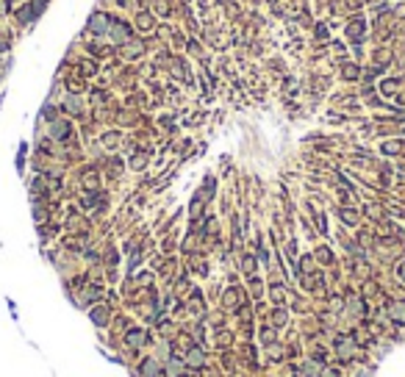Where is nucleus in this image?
Returning <instances> with one entry per match:
<instances>
[{
	"instance_id": "obj_6",
	"label": "nucleus",
	"mask_w": 405,
	"mask_h": 377,
	"mask_svg": "<svg viewBox=\"0 0 405 377\" xmlns=\"http://www.w3.org/2000/svg\"><path fill=\"white\" fill-rule=\"evenodd\" d=\"M183 369H186L183 358H178V355H169L167 363H164V377H181Z\"/></svg>"
},
{
	"instance_id": "obj_15",
	"label": "nucleus",
	"mask_w": 405,
	"mask_h": 377,
	"mask_svg": "<svg viewBox=\"0 0 405 377\" xmlns=\"http://www.w3.org/2000/svg\"><path fill=\"white\" fill-rule=\"evenodd\" d=\"M222 300H225V303H228V305L233 308V305H236V300H239V294H236V289H230V291H228V294H225V297H222Z\"/></svg>"
},
{
	"instance_id": "obj_19",
	"label": "nucleus",
	"mask_w": 405,
	"mask_h": 377,
	"mask_svg": "<svg viewBox=\"0 0 405 377\" xmlns=\"http://www.w3.org/2000/svg\"><path fill=\"white\" fill-rule=\"evenodd\" d=\"M397 277H400L402 283H405V264H400V269H397Z\"/></svg>"
},
{
	"instance_id": "obj_8",
	"label": "nucleus",
	"mask_w": 405,
	"mask_h": 377,
	"mask_svg": "<svg viewBox=\"0 0 405 377\" xmlns=\"http://www.w3.org/2000/svg\"><path fill=\"white\" fill-rule=\"evenodd\" d=\"M389 316H391V322H397V325H405V303H391Z\"/></svg>"
},
{
	"instance_id": "obj_10",
	"label": "nucleus",
	"mask_w": 405,
	"mask_h": 377,
	"mask_svg": "<svg viewBox=\"0 0 405 377\" xmlns=\"http://www.w3.org/2000/svg\"><path fill=\"white\" fill-rule=\"evenodd\" d=\"M50 133H53V139H67L70 136V122H53Z\"/></svg>"
},
{
	"instance_id": "obj_18",
	"label": "nucleus",
	"mask_w": 405,
	"mask_h": 377,
	"mask_svg": "<svg viewBox=\"0 0 405 377\" xmlns=\"http://www.w3.org/2000/svg\"><path fill=\"white\" fill-rule=\"evenodd\" d=\"M383 153L394 155V153H397V145H394V142H389V145H383Z\"/></svg>"
},
{
	"instance_id": "obj_11",
	"label": "nucleus",
	"mask_w": 405,
	"mask_h": 377,
	"mask_svg": "<svg viewBox=\"0 0 405 377\" xmlns=\"http://www.w3.org/2000/svg\"><path fill=\"white\" fill-rule=\"evenodd\" d=\"M92 319H94V325H98V327H106L108 311H106V308H94V311H92Z\"/></svg>"
},
{
	"instance_id": "obj_12",
	"label": "nucleus",
	"mask_w": 405,
	"mask_h": 377,
	"mask_svg": "<svg viewBox=\"0 0 405 377\" xmlns=\"http://www.w3.org/2000/svg\"><path fill=\"white\" fill-rule=\"evenodd\" d=\"M350 313H353V316H363V313H367V305H363V300H350Z\"/></svg>"
},
{
	"instance_id": "obj_7",
	"label": "nucleus",
	"mask_w": 405,
	"mask_h": 377,
	"mask_svg": "<svg viewBox=\"0 0 405 377\" xmlns=\"http://www.w3.org/2000/svg\"><path fill=\"white\" fill-rule=\"evenodd\" d=\"M108 33H111V39H114L117 45H122V42H125V39L130 36V28H128L125 23H111V28H108Z\"/></svg>"
},
{
	"instance_id": "obj_2",
	"label": "nucleus",
	"mask_w": 405,
	"mask_h": 377,
	"mask_svg": "<svg viewBox=\"0 0 405 377\" xmlns=\"http://www.w3.org/2000/svg\"><path fill=\"white\" fill-rule=\"evenodd\" d=\"M161 372H164V366H161V361L159 358H142V363H139V374L142 377H161Z\"/></svg>"
},
{
	"instance_id": "obj_5",
	"label": "nucleus",
	"mask_w": 405,
	"mask_h": 377,
	"mask_svg": "<svg viewBox=\"0 0 405 377\" xmlns=\"http://www.w3.org/2000/svg\"><path fill=\"white\" fill-rule=\"evenodd\" d=\"M183 363H186L189 369H203V363H205L203 347H189V352L183 355Z\"/></svg>"
},
{
	"instance_id": "obj_3",
	"label": "nucleus",
	"mask_w": 405,
	"mask_h": 377,
	"mask_svg": "<svg viewBox=\"0 0 405 377\" xmlns=\"http://www.w3.org/2000/svg\"><path fill=\"white\" fill-rule=\"evenodd\" d=\"M125 344L130 349H142L147 344V333H145V327H130V330L125 333Z\"/></svg>"
},
{
	"instance_id": "obj_1",
	"label": "nucleus",
	"mask_w": 405,
	"mask_h": 377,
	"mask_svg": "<svg viewBox=\"0 0 405 377\" xmlns=\"http://www.w3.org/2000/svg\"><path fill=\"white\" fill-rule=\"evenodd\" d=\"M336 355H339L341 361H350L355 355V341L353 335H339L336 339Z\"/></svg>"
},
{
	"instance_id": "obj_17",
	"label": "nucleus",
	"mask_w": 405,
	"mask_h": 377,
	"mask_svg": "<svg viewBox=\"0 0 405 377\" xmlns=\"http://www.w3.org/2000/svg\"><path fill=\"white\" fill-rule=\"evenodd\" d=\"M319 377H339V372H336V369H331V366H325Z\"/></svg>"
},
{
	"instance_id": "obj_20",
	"label": "nucleus",
	"mask_w": 405,
	"mask_h": 377,
	"mask_svg": "<svg viewBox=\"0 0 405 377\" xmlns=\"http://www.w3.org/2000/svg\"><path fill=\"white\" fill-rule=\"evenodd\" d=\"M294 377H303V374H300V369H297V372H294Z\"/></svg>"
},
{
	"instance_id": "obj_16",
	"label": "nucleus",
	"mask_w": 405,
	"mask_h": 377,
	"mask_svg": "<svg viewBox=\"0 0 405 377\" xmlns=\"http://www.w3.org/2000/svg\"><path fill=\"white\" fill-rule=\"evenodd\" d=\"M283 322H286V311L283 308H278L275 311V325H283Z\"/></svg>"
},
{
	"instance_id": "obj_4",
	"label": "nucleus",
	"mask_w": 405,
	"mask_h": 377,
	"mask_svg": "<svg viewBox=\"0 0 405 377\" xmlns=\"http://www.w3.org/2000/svg\"><path fill=\"white\" fill-rule=\"evenodd\" d=\"M108 28H111V19L103 14V11H94V14L89 17V31L92 33H108Z\"/></svg>"
},
{
	"instance_id": "obj_13",
	"label": "nucleus",
	"mask_w": 405,
	"mask_h": 377,
	"mask_svg": "<svg viewBox=\"0 0 405 377\" xmlns=\"http://www.w3.org/2000/svg\"><path fill=\"white\" fill-rule=\"evenodd\" d=\"M339 216H341V219H344V222H347V225H355V222H358V214H355V211H350V208H344V211H341V214H339Z\"/></svg>"
},
{
	"instance_id": "obj_14",
	"label": "nucleus",
	"mask_w": 405,
	"mask_h": 377,
	"mask_svg": "<svg viewBox=\"0 0 405 377\" xmlns=\"http://www.w3.org/2000/svg\"><path fill=\"white\" fill-rule=\"evenodd\" d=\"M67 111L81 114V100H78V97H67Z\"/></svg>"
},
{
	"instance_id": "obj_9",
	"label": "nucleus",
	"mask_w": 405,
	"mask_h": 377,
	"mask_svg": "<svg viewBox=\"0 0 405 377\" xmlns=\"http://www.w3.org/2000/svg\"><path fill=\"white\" fill-rule=\"evenodd\" d=\"M322 369H325V366H322L319 361H308L305 366L300 369V374H303V377H319V374H322Z\"/></svg>"
}]
</instances>
